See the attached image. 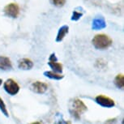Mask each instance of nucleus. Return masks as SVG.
I'll use <instances>...</instances> for the list:
<instances>
[{"instance_id":"f257e3e1","label":"nucleus","mask_w":124,"mask_h":124,"mask_svg":"<svg viewBox=\"0 0 124 124\" xmlns=\"http://www.w3.org/2000/svg\"><path fill=\"white\" fill-rule=\"evenodd\" d=\"M93 45L98 50H106L112 45L113 41L109 36L106 34H97L92 40Z\"/></svg>"},{"instance_id":"f03ea898","label":"nucleus","mask_w":124,"mask_h":124,"mask_svg":"<svg viewBox=\"0 0 124 124\" xmlns=\"http://www.w3.org/2000/svg\"><path fill=\"white\" fill-rule=\"evenodd\" d=\"M3 11L7 16H9L11 18H17L20 15V9L17 3H11L5 6Z\"/></svg>"},{"instance_id":"7ed1b4c3","label":"nucleus","mask_w":124,"mask_h":124,"mask_svg":"<svg viewBox=\"0 0 124 124\" xmlns=\"http://www.w3.org/2000/svg\"><path fill=\"white\" fill-rule=\"evenodd\" d=\"M4 89L9 94L16 95L17 94L19 90H20V86L12 79H9L4 83Z\"/></svg>"},{"instance_id":"20e7f679","label":"nucleus","mask_w":124,"mask_h":124,"mask_svg":"<svg viewBox=\"0 0 124 124\" xmlns=\"http://www.w3.org/2000/svg\"><path fill=\"white\" fill-rule=\"evenodd\" d=\"M96 101L97 104H99L100 106H104V107H113L114 106L115 103H114V100H112L111 98L103 95H99L96 97Z\"/></svg>"},{"instance_id":"39448f33","label":"nucleus","mask_w":124,"mask_h":124,"mask_svg":"<svg viewBox=\"0 0 124 124\" xmlns=\"http://www.w3.org/2000/svg\"><path fill=\"white\" fill-rule=\"evenodd\" d=\"M87 110V106L84 104V102L80 100H75L74 101V111L76 115H79L80 114L84 113Z\"/></svg>"},{"instance_id":"423d86ee","label":"nucleus","mask_w":124,"mask_h":124,"mask_svg":"<svg viewBox=\"0 0 124 124\" xmlns=\"http://www.w3.org/2000/svg\"><path fill=\"white\" fill-rule=\"evenodd\" d=\"M106 27V20L103 17H97L95 18L94 20H93V25H92V28L93 29H95V30H99V29H105Z\"/></svg>"},{"instance_id":"0eeeda50","label":"nucleus","mask_w":124,"mask_h":124,"mask_svg":"<svg viewBox=\"0 0 124 124\" xmlns=\"http://www.w3.org/2000/svg\"><path fill=\"white\" fill-rule=\"evenodd\" d=\"M47 88L48 86L46 84L40 81H37L32 85V89L37 93H44L47 90Z\"/></svg>"},{"instance_id":"6e6552de","label":"nucleus","mask_w":124,"mask_h":124,"mask_svg":"<svg viewBox=\"0 0 124 124\" xmlns=\"http://www.w3.org/2000/svg\"><path fill=\"white\" fill-rule=\"evenodd\" d=\"M11 67H12V64L9 58L5 56H0V70L7 71V70L11 69Z\"/></svg>"},{"instance_id":"1a4fd4ad","label":"nucleus","mask_w":124,"mask_h":124,"mask_svg":"<svg viewBox=\"0 0 124 124\" xmlns=\"http://www.w3.org/2000/svg\"><path fill=\"white\" fill-rule=\"evenodd\" d=\"M19 68L22 70H30L33 67V62L29 58H22L19 61Z\"/></svg>"},{"instance_id":"9d476101","label":"nucleus","mask_w":124,"mask_h":124,"mask_svg":"<svg viewBox=\"0 0 124 124\" xmlns=\"http://www.w3.org/2000/svg\"><path fill=\"white\" fill-rule=\"evenodd\" d=\"M69 31V27L67 25H63L59 29L58 32V35L57 37H56V41H61L63 40V38L65 37V36L67 35V33H68Z\"/></svg>"},{"instance_id":"9b49d317","label":"nucleus","mask_w":124,"mask_h":124,"mask_svg":"<svg viewBox=\"0 0 124 124\" xmlns=\"http://www.w3.org/2000/svg\"><path fill=\"white\" fill-rule=\"evenodd\" d=\"M49 65L52 68L54 72H62V65L58 62L57 61H49Z\"/></svg>"},{"instance_id":"f8f14e48","label":"nucleus","mask_w":124,"mask_h":124,"mask_svg":"<svg viewBox=\"0 0 124 124\" xmlns=\"http://www.w3.org/2000/svg\"><path fill=\"white\" fill-rule=\"evenodd\" d=\"M114 83H115L116 86L119 88H123L124 87V77L123 75H118L116 76L115 79H114Z\"/></svg>"},{"instance_id":"ddd939ff","label":"nucleus","mask_w":124,"mask_h":124,"mask_svg":"<svg viewBox=\"0 0 124 124\" xmlns=\"http://www.w3.org/2000/svg\"><path fill=\"white\" fill-rule=\"evenodd\" d=\"M44 74H45L46 76H47V77H49V78H51V79H61L63 78V76L56 73V72H54V71H46Z\"/></svg>"},{"instance_id":"4468645a","label":"nucleus","mask_w":124,"mask_h":124,"mask_svg":"<svg viewBox=\"0 0 124 124\" xmlns=\"http://www.w3.org/2000/svg\"><path fill=\"white\" fill-rule=\"evenodd\" d=\"M50 3L57 8H62L66 3V0H50Z\"/></svg>"},{"instance_id":"2eb2a0df","label":"nucleus","mask_w":124,"mask_h":124,"mask_svg":"<svg viewBox=\"0 0 124 124\" xmlns=\"http://www.w3.org/2000/svg\"><path fill=\"white\" fill-rule=\"evenodd\" d=\"M83 16V13L80 12V11H74L73 13H72V16H71V20H75V21H77L79 19L82 17Z\"/></svg>"},{"instance_id":"dca6fc26","label":"nucleus","mask_w":124,"mask_h":124,"mask_svg":"<svg viewBox=\"0 0 124 124\" xmlns=\"http://www.w3.org/2000/svg\"><path fill=\"white\" fill-rule=\"evenodd\" d=\"M0 109L3 113L5 114L7 117H8V109L6 108V106L4 104L3 101L2 100V98H0Z\"/></svg>"},{"instance_id":"f3484780","label":"nucleus","mask_w":124,"mask_h":124,"mask_svg":"<svg viewBox=\"0 0 124 124\" xmlns=\"http://www.w3.org/2000/svg\"><path fill=\"white\" fill-rule=\"evenodd\" d=\"M31 124H41V123H39V122H35V123H32Z\"/></svg>"},{"instance_id":"a211bd4d","label":"nucleus","mask_w":124,"mask_h":124,"mask_svg":"<svg viewBox=\"0 0 124 124\" xmlns=\"http://www.w3.org/2000/svg\"><path fill=\"white\" fill-rule=\"evenodd\" d=\"M2 82H3V81H2V79H0V85H2Z\"/></svg>"}]
</instances>
